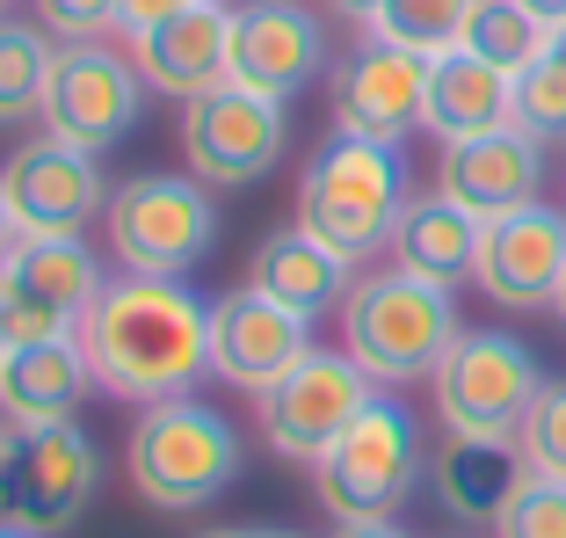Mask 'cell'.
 Returning <instances> with one entry per match:
<instances>
[{"mask_svg":"<svg viewBox=\"0 0 566 538\" xmlns=\"http://www.w3.org/2000/svg\"><path fill=\"white\" fill-rule=\"evenodd\" d=\"M334 538H407V531H400V524H392V517H385V524H342V531H334Z\"/></svg>","mask_w":566,"mask_h":538,"instance_id":"cell-35","label":"cell"},{"mask_svg":"<svg viewBox=\"0 0 566 538\" xmlns=\"http://www.w3.org/2000/svg\"><path fill=\"white\" fill-rule=\"evenodd\" d=\"M51 59H59V51L44 44V30H36V22L0 15V132H8V124L44 117Z\"/></svg>","mask_w":566,"mask_h":538,"instance_id":"cell-25","label":"cell"},{"mask_svg":"<svg viewBox=\"0 0 566 538\" xmlns=\"http://www.w3.org/2000/svg\"><path fill=\"white\" fill-rule=\"evenodd\" d=\"M22 248V226H15V204H8V189H0V262Z\"/></svg>","mask_w":566,"mask_h":538,"instance_id":"cell-34","label":"cell"},{"mask_svg":"<svg viewBox=\"0 0 566 538\" xmlns=\"http://www.w3.org/2000/svg\"><path fill=\"white\" fill-rule=\"evenodd\" d=\"M0 538H36V531H22V524H8V517H0Z\"/></svg>","mask_w":566,"mask_h":538,"instance_id":"cell-37","label":"cell"},{"mask_svg":"<svg viewBox=\"0 0 566 538\" xmlns=\"http://www.w3.org/2000/svg\"><path fill=\"white\" fill-rule=\"evenodd\" d=\"M102 299V269L81 234H22V248L0 262V342H51L81 335L87 306Z\"/></svg>","mask_w":566,"mask_h":538,"instance_id":"cell-10","label":"cell"},{"mask_svg":"<svg viewBox=\"0 0 566 538\" xmlns=\"http://www.w3.org/2000/svg\"><path fill=\"white\" fill-rule=\"evenodd\" d=\"M523 8H531L545 30H559V22H566V0H523Z\"/></svg>","mask_w":566,"mask_h":538,"instance_id":"cell-36","label":"cell"},{"mask_svg":"<svg viewBox=\"0 0 566 538\" xmlns=\"http://www.w3.org/2000/svg\"><path fill=\"white\" fill-rule=\"evenodd\" d=\"M203 538H254V531H203Z\"/></svg>","mask_w":566,"mask_h":538,"instance_id":"cell-40","label":"cell"},{"mask_svg":"<svg viewBox=\"0 0 566 538\" xmlns=\"http://www.w3.org/2000/svg\"><path fill=\"white\" fill-rule=\"evenodd\" d=\"M421 110H429V59L407 44L370 37L334 73V132H349V138L400 146L407 132H421Z\"/></svg>","mask_w":566,"mask_h":538,"instance_id":"cell-13","label":"cell"},{"mask_svg":"<svg viewBox=\"0 0 566 538\" xmlns=\"http://www.w3.org/2000/svg\"><path fill=\"white\" fill-rule=\"evenodd\" d=\"M370 401H378V379H370L349 350H305L298 364L262 393V437H269V452L291 458V466H319V458L334 452V437H342Z\"/></svg>","mask_w":566,"mask_h":538,"instance_id":"cell-9","label":"cell"},{"mask_svg":"<svg viewBox=\"0 0 566 538\" xmlns=\"http://www.w3.org/2000/svg\"><path fill=\"white\" fill-rule=\"evenodd\" d=\"M36 22L59 44H95L102 30H117V0H36Z\"/></svg>","mask_w":566,"mask_h":538,"instance_id":"cell-31","label":"cell"},{"mask_svg":"<svg viewBox=\"0 0 566 538\" xmlns=\"http://www.w3.org/2000/svg\"><path fill=\"white\" fill-rule=\"evenodd\" d=\"M327 8H334L342 22H356V30H370V22L385 15V0H327Z\"/></svg>","mask_w":566,"mask_h":538,"instance_id":"cell-33","label":"cell"},{"mask_svg":"<svg viewBox=\"0 0 566 538\" xmlns=\"http://www.w3.org/2000/svg\"><path fill=\"white\" fill-rule=\"evenodd\" d=\"M531 480L516 437H443V452L429 458L436 509L450 524H501L509 495Z\"/></svg>","mask_w":566,"mask_h":538,"instance_id":"cell-21","label":"cell"},{"mask_svg":"<svg viewBox=\"0 0 566 538\" xmlns=\"http://www.w3.org/2000/svg\"><path fill=\"white\" fill-rule=\"evenodd\" d=\"M465 335L458 328V299L415 269H370L356 277L349 299H342V350L378 379V386H407V379H429L450 356V342Z\"/></svg>","mask_w":566,"mask_h":538,"instance_id":"cell-2","label":"cell"},{"mask_svg":"<svg viewBox=\"0 0 566 538\" xmlns=\"http://www.w3.org/2000/svg\"><path fill=\"white\" fill-rule=\"evenodd\" d=\"M480 240H486V219H472L458 197L429 189V197H407L400 226H392V262L429 277V284L458 291L480 269Z\"/></svg>","mask_w":566,"mask_h":538,"instance_id":"cell-24","label":"cell"},{"mask_svg":"<svg viewBox=\"0 0 566 538\" xmlns=\"http://www.w3.org/2000/svg\"><path fill=\"white\" fill-rule=\"evenodd\" d=\"M226 37H233V8L189 0L182 15H167V22H153V30L132 37V66L146 73V87L189 102V95L226 81Z\"/></svg>","mask_w":566,"mask_h":538,"instance_id":"cell-20","label":"cell"},{"mask_svg":"<svg viewBox=\"0 0 566 538\" xmlns=\"http://www.w3.org/2000/svg\"><path fill=\"white\" fill-rule=\"evenodd\" d=\"M81 350L109 401H175L211 371V306L182 277H132L102 284L81 320Z\"/></svg>","mask_w":566,"mask_h":538,"instance_id":"cell-1","label":"cell"},{"mask_svg":"<svg viewBox=\"0 0 566 538\" xmlns=\"http://www.w3.org/2000/svg\"><path fill=\"white\" fill-rule=\"evenodd\" d=\"M211 183L197 175H132L102 204V234L132 277H189L218 240V204L203 197Z\"/></svg>","mask_w":566,"mask_h":538,"instance_id":"cell-6","label":"cell"},{"mask_svg":"<svg viewBox=\"0 0 566 538\" xmlns=\"http://www.w3.org/2000/svg\"><path fill=\"white\" fill-rule=\"evenodd\" d=\"M138 110H146V73L124 51H109L102 37L95 44H59L44 87V138L102 153L138 124Z\"/></svg>","mask_w":566,"mask_h":538,"instance_id":"cell-12","label":"cell"},{"mask_svg":"<svg viewBox=\"0 0 566 538\" xmlns=\"http://www.w3.org/2000/svg\"><path fill=\"white\" fill-rule=\"evenodd\" d=\"M349 269H356L349 255H334L319 234H305V226L291 219V226H276V234H262V248H254V262H248V284L313 320V313L349 299V284H356Z\"/></svg>","mask_w":566,"mask_h":538,"instance_id":"cell-22","label":"cell"},{"mask_svg":"<svg viewBox=\"0 0 566 538\" xmlns=\"http://www.w3.org/2000/svg\"><path fill=\"white\" fill-rule=\"evenodd\" d=\"M182 8H189V0H117V30L138 37V30H153V22L182 15Z\"/></svg>","mask_w":566,"mask_h":538,"instance_id":"cell-32","label":"cell"},{"mask_svg":"<svg viewBox=\"0 0 566 538\" xmlns=\"http://www.w3.org/2000/svg\"><path fill=\"white\" fill-rule=\"evenodd\" d=\"M552 313H559V320H566V284H559V299H552Z\"/></svg>","mask_w":566,"mask_h":538,"instance_id":"cell-39","label":"cell"},{"mask_svg":"<svg viewBox=\"0 0 566 538\" xmlns=\"http://www.w3.org/2000/svg\"><path fill=\"white\" fill-rule=\"evenodd\" d=\"M305 350H313V320L291 313V306H276L269 291L233 284L226 299H211V371L226 379V386H240V393L262 401Z\"/></svg>","mask_w":566,"mask_h":538,"instance_id":"cell-14","label":"cell"},{"mask_svg":"<svg viewBox=\"0 0 566 538\" xmlns=\"http://www.w3.org/2000/svg\"><path fill=\"white\" fill-rule=\"evenodd\" d=\"M124 466H132V488L146 495L153 509L182 517V509L218 503V495L240 480V430L218 415V407L175 393V401H153L146 415L132 422Z\"/></svg>","mask_w":566,"mask_h":538,"instance_id":"cell-4","label":"cell"},{"mask_svg":"<svg viewBox=\"0 0 566 538\" xmlns=\"http://www.w3.org/2000/svg\"><path fill=\"white\" fill-rule=\"evenodd\" d=\"M319 66H327V37H319L313 8H298V0H248V8H233L226 81L291 102Z\"/></svg>","mask_w":566,"mask_h":538,"instance_id":"cell-15","label":"cell"},{"mask_svg":"<svg viewBox=\"0 0 566 538\" xmlns=\"http://www.w3.org/2000/svg\"><path fill=\"white\" fill-rule=\"evenodd\" d=\"M254 538H298V531H254Z\"/></svg>","mask_w":566,"mask_h":538,"instance_id":"cell-41","label":"cell"},{"mask_svg":"<svg viewBox=\"0 0 566 538\" xmlns=\"http://www.w3.org/2000/svg\"><path fill=\"white\" fill-rule=\"evenodd\" d=\"M552 51H559V59H566V22H559V30H552Z\"/></svg>","mask_w":566,"mask_h":538,"instance_id":"cell-38","label":"cell"},{"mask_svg":"<svg viewBox=\"0 0 566 538\" xmlns=\"http://www.w3.org/2000/svg\"><path fill=\"white\" fill-rule=\"evenodd\" d=\"M95 386L81 335H51V342H0V415L8 430H44V422H73Z\"/></svg>","mask_w":566,"mask_h":538,"instance_id":"cell-19","label":"cell"},{"mask_svg":"<svg viewBox=\"0 0 566 538\" xmlns=\"http://www.w3.org/2000/svg\"><path fill=\"white\" fill-rule=\"evenodd\" d=\"M436 189L458 197L472 219H509V211L537 204V189H545V138L516 132V124L480 132V138H458V146H443Z\"/></svg>","mask_w":566,"mask_h":538,"instance_id":"cell-18","label":"cell"},{"mask_svg":"<svg viewBox=\"0 0 566 538\" xmlns=\"http://www.w3.org/2000/svg\"><path fill=\"white\" fill-rule=\"evenodd\" d=\"M8 8H15V0H0V15H8Z\"/></svg>","mask_w":566,"mask_h":538,"instance_id":"cell-43","label":"cell"},{"mask_svg":"<svg viewBox=\"0 0 566 538\" xmlns=\"http://www.w3.org/2000/svg\"><path fill=\"white\" fill-rule=\"evenodd\" d=\"M429 393L450 437H516L545 393V371H537L531 342H516L509 328H465L429 371Z\"/></svg>","mask_w":566,"mask_h":538,"instance_id":"cell-7","label":"cell"},{"mask_svg":"<svg viewBox=\"0 0 566 538\" xmlns=\"http://www.w3.org/2000/svg\"><path fill=\"white\" fill-rule=\"evenodd\" d=\"M0 189L15 204L22 234H81L102 204H109V183H102L95 153L66 146V138H30V146H15L8 168H0Z\"/></svg>","mask_w":566,"mask_h":538,"instance_id":"cell-16","label":"cell"},{"mask_svg":"<svg viewBox=\"0 0 566 538\" xmlns=\"http://www.w3.org/2000/svg\"><path fill=\"white\" fill-rule=\"evenodd\" d=\"M516 117V81L486 59H472L465 44L458 51H436L429 59V110H421V132L458 146V138H480V132H501Z\"/></svg>","mask_w":566,"mask_h":538,"instance_id":"cell-23","label":"cell"},{"mask_svg":"<svg viewBox=\"0 0 566 538\" xmlns=\"http://www.w3.org/2000/svg\"><path fill=\"white\" fill-rule=\"evenodd\" d=\"M516 132H531V138H566V59L559 51H545L537 66H523L516 73Z\"/></svg>","mask_w":566,"mask_h":538,"instance_id":"cell-28","label":"cell"},{"mask_svg":"<svg viewBox=\"0 0 566 538\" xmlns=\"http://www.w3.org/2000/svg\"><path fill=\"white\" fill-rule=\"evenodd\" d=\"M472 284H480L494 306H509V313L552 306L559 284H566V211L523 204V211H509V219H486Z\"/></svg>","mask_w":566,"mask_h":538,"instance_id":"cell-17","label":"cell"},{"mask_svg":"<svg viewBox=\"0 0 566 538\" xmlns=\"http://www.w3.org/2000/svg\"><path fill=\"white\" fill-rule=\"evenodd\" d=\"M465 51L516 81L523 66H537V59L552 51V30L531 15V8H523V0H480V8H472V22H465Z\"/></svg>","mask_w":566,"mask_h":538,"instance_id":"cell-26","label":"cell"},{"mask_svg":"<svg viewBox=\"0 0 566 538\" xmlns=\"http://www.w3.org/2000/svg\"><path fill=\"white\" fill-rule=\"evenodd\" d=\"M102 488V452L73 422H44V430H15L0 452V517L22 524L36 538H59L87 517Z\"/></svg>","mask_w":566,"mask_h":538,"instance_id":"cell-8","label":"cell"},{"mask_svg":"<svg viewBox=\"0 0 566 538\" xmlns=\"http://www.w3.org/2000/svg\"><path fill=\"white\" fill-rule=\"evenodd\" d=\"M421 480V422L400 401H370L364 415L334 437V452L313 466L319 509L334 524H385Z\"/></svg>","mask_w":566,"mask_h":538,"instance_id":"cell-5","label":"cell"},{"mask_svg":"<svg viewBox=\"0 0 566 538\" xmlns=\"http://www.w3.org/2000/svg\"><path fill=\"white\" fill-rule=\"evenodd\" d=\"M516 452H523V466H531L537 480H566V379H545L537 407L516 430Z\"/></svg>","mask_w":566,"mask_h":538,"instance_id":"cell-29","label":"cell"},{"mask_svg":"<svg viewBox=\"0 0 566 538\" xmlns=\"http://www.w3.org/2000/svg\"><path fill=\"white\" fill-rule=\"evenodd\" d=\"M472 8H480V0H385V15L370 22V37L436 59V51H458V44H465Z\"/></svg>","mask_w":566,"mask_h":538,"instance_id":"cell-27","label":"cell"},{"mask_svg":"<svg viewBox=\"0 0 566 538\" xmlns=\"http://www.w3.org/2000/svg\"><path fill=\"white\" fill-rule=\"evenodd\" d=\"M407 197H415V189H407L400 146L334 132L298 175V226L319 234L334 255L364 262V255L392 248V226H400Z\"/></svg>","mask_w":566,"mask_h":538,"instance_id":"cell-3","label":"cell"},{"mask_svg":"<svg viewBox=\"0 0 566 538\" xmlns=\"http://www.w3.org/2000/svg\"><path fill=\"white\" fill-rule=\"evenodd\" d=\"M175 138H182L197 183L248 189L283 161L291 117H283L276 95H254V87H240V81H218V87H203V95L182 102V132Z\"/></svg>","mask_w":566,"mask_h":538,"instance_id":"cell-11","label":"cell"},{"mask_svg":"<svg viewBox=\"0 0 566 538\" xmlns=\"http://www.w3.org/2000/svg\"><path fill=\"white\" fill-rule=\"evenodd\" d=\"M494 538H566V480H537L531 473V480L509 495Z\"/></svg>","mask_w":566,"mask_h":538,"instance_id":"cell-30","label":"cell"},{"mask_svg":"<svg viewBox=\"0 0 566 538\" xmlns=\"http://www.w3.org/2000/svg\"><path fill=\"white\" fill-rule=\"evenodd\" d=\"M0 452H8V415H0Z\"/></svg>","mask_w":566,"mask_h":538,"instance_id":"cell-42","label":"cell"}]
</instances>
